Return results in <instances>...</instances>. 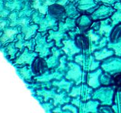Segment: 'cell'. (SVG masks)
Returning a JSON list of instances; mask_svg holds the SVG:
<instances>
[{"label":"cell","mask_w":121,"mask_h":113,"mask_svg":"<svg viewBox=\"0 0 121 113\" xmlns=\"http://www.w3.org/2000/svg\"><path fill=\"white\" fill-rule=\"evenodd\" d=\"M17 33V32L15 31V30H6V32H4V36L1 38V40L3 42H4V41H6L8 38H9V37H11V36L13 35V34H15Z\"/></svg>","instance_id":"6da1fadb"},{"label":"cell","mask_w":121,"mask_h":113,"mask_svg":"<svg viewBox=\"0 0 121 113\" xmlns=\"http://www.w3.org/2000/svg\"><path fill=\"white\" fill-rule=\"evenodd\" d=\"M51 4V1H47L45 2V3H44V6H46V5H50Z\"/></svg>","instance_id":"277c9868"},{"label":"cell","mask_w":121,"mask_h":113,"mask_svg":"<svg viewBox=\"0 0 121 113\" xmlns=\"http://www.w3.org/2000/svg\"><path fill=\"white\" fill-rule=\"evenodd\" d=\"M34 7L36 9H39L40 13H43V14H45V8L44 6H39V0H35V1L34 3Z\"/></svg>","instance_id":"7a4b0ae2"},{"label":"cell","mask_w":121,"mask_h":113,"mask_svg":"<svg viewBox=\"0 0 121 113\" xmlns=\"http://www.w3.org/2000/svg\"><path fill=\"white\" fill-rule=\"evenodd\" d=\"M90 36L91 40L92 41H95V40H96L98 39V38L96 37V36H93V35H91V34H90Z\"/></svg>","instance_id":"3957f363"},{"label":"cell","mask_w":121,"mask_h":113,"mask_svg":"<svg viewBox=\"0 0 121 113\" xmlns=\"http://www.w3.org/2000/svg\"><path fill=\"white\" fill-rule=\"evenodd\" d=\"M4 24H5V23H4V22L1 23V28H3V26H4Z\"/></svg>","instance_id":"5b68a950"},{"label":"cell","mask_w":121,"mask_h":113,"mask_svg":"<svg viewBox=\"0 0 121 113\" xmlns=\"http://www.w3.org/2000/svg\"><path fill=\"white\" fill-rule=\"evenodd\" d=\"M71 1H72V0H71Z\"/></svg>","instance_id":"8992f818"}]
</instances>
